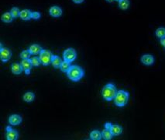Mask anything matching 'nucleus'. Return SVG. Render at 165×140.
Masks as SVG:
<instances>
[{"label":"nucleus","mask_w":165,"mask_h":140,"mask_svg":"<svg viewBox=\"0 0 165 140\" xmlns=\"http://www.w3.org/2000/svg\"><path fill=\"white\" fill-rule=\"evenodd\" d=\"M84 75H85V72L83 69L77 65L71 66V68L67 72V76L68 79L73 82H78L80 79L83 78Z\"/></svg>","instance_id":"obj_1"},{"label":"nucleus","mask_w":165,"mask_h":140,"mask_svg":"<svg viewBox=\"0 0 165 140\" xmlns=\"http://www.w3.org/2000/svg\"><path fill=\"white\" fill-rule=\"evenodd\" d=\"M116 93H117V90L116 86L112 82L107 83L102 90V97L106 101H113Z\"/></svg>","instance_id":"obj_2"},{"label":"nucleus","mask_w":165,"mask_h":140,"mask_svg":"<svg viewBox=\"0 0 165 140\" xmlns=\"http://www.w3.org/2000/svg\"><path fill=\"white\" fill-rule=\"evenodd\" d=\"M129 98H130V94L128 92L120 90L117 91V93L113 101H114L116 106L119 107H123L128 103Z\"/></svg>","instance_id":"obj_3"},{"label":"nucleus","mask_w":165,"mask_h":140,"mask_svg":"<svg viewBox=\"0 0 165 140\" xmlns=\"http://www.w3.org/2000/svg\"><path fill=\"white\" fill-rule=\"evenodd\" d=\"M53 56L54 55L51 53L50 51L46 49H43L42 50V52L39 55V58L41 59V64L44 66H49L50 64H51Z\"/></svg>","instance_id":"obj_4"},{"label":"nucleus","mask_w":165,"mask_h":140,"mask_svg":"<svg viewBox=\"0 0 165 140\" xmlns=\"http://www.w3.org/2000/svg\"><path fill=\"white\" fill-rule=\"evenodd\" d=\"M77 58V52L75 49L69 47L64 50L63 52V58L64 61H67L68 62H72Z\"/></svg>","instance_id":"obj_5"},{"label":"nucleus","mask_w":165,"mask_h":140,"mask_svg":"<svg viewBox=\"0 0 165 140\" xmlns=\"http://www.w3.org/2000/svg\"><path fill=\"white\" fill-rule=\"evenodd\" d=\"M12 57V52L8 47H3L1 44L0 47V58L2 62H8Z\"/></svg>","instance_id":"obj_6"},{"label":"nucleus","mask_w":165,"mask_h":140,"mask_svg":"<svg viewBox=\"0 0 165 140\" xmlns=\"http://www.w3.org/2000/svg\"><path fill=\"white\" fill-rule=\"evenodd\" d=\"M6 139L17 140L19 138V132L16 129H12L10 126H7L6 128Z\"/></svg>","instance_id":"obj_7"},{"label":"nucleus","mask_w":165,"mask_h":140,"mask_svg":"<svg viewBox=\"0 0 165 140\" xmlns=\"http://www.w3.org/2000/svg\"><path fill=\"white\" fill-rule=\"evenodd\" d=\"M23 72L27 75H30L31 72V69L33 67V65L31 63L30 59H22L20 62Z\"/></svg>","instance_id":"obj_8"},{"label":"nucleus","mask_w":165,"mask_h":140,"mask_svg":"<svg viewBox=\"0 0 165 140\" xmlns=\"http://www.w3.org/2000/svg\"><path fill=\"white\" fill-rule=\"evenodd\" d=\"M49 14L51 15L52 17L54 18H58V17H61L63 14V11L61 9V7L57 6H51L49 9Z\"/></svg>","instance_id":"obj_9"},{"label":"nucleus","mask_w":165,"mask_h":140,"mask_svg":"<svg viewBox=\"0 0 165 140\" xmlns=\"http://www.w3.org/2000/svg\"><path fill=\"white\" fill-rule=\"evenodd\" d=\"M141 62L145 66H152L154 63V57L152 55L146 54L141 56Z\"/></svg>","instance_id":"obj_10"},{"label":"nucleus","mask_w":165,"mask_h":140,"mask_svg":"<svg viewBox=\"0 0 165 140\" xmlns=\"http://www.w3.org/2000/svg\"><path fill=\"white\" fill-rule=\"evenodd\" d=\"M22 117L19 114H12L9 117V123L11 125H18L22 122Z\"/></svg>","instance_id":"obj_11"},{"label":"nucleus","mask_w":165,"mask_h":140,"mask_svg":"<svg viewBox=\"0 0 165 140\" xmlns=\"http://www.w3.org/2000/svg\"><path fill=\"white\" fill-rule=\"evenodd\" d=\"M20 18L25 21L30 20L32 19V12L29 9H22L20 11Z\"/></svg>","instance_id":"obj_12"},{"label":"nucleus","mask_w":165,"mask_h":140,"mask_svg":"<svg viewBox=\"0 0 165 140\" xmlns=\"http://www.w3.org/2000/svg\"><path fill=\"white\" fill-rule=\"evenodd\" d=\"M11 71L14 75H20L22 73V66H21L20 63H13L11 66Z\"/></svg>","instance_id":"obj_13"},{"label":"nucleus","mask_w":165,"mask_h":140,"mask_svg":"<svg viewBox=\"0 0 165 140\" xmlns=\"http://www.w3.org/2000/svg\"><path fill=\"white\" fill-rule=\"evenodd\" d=\"M28 49L30 52L31 55H40V53L42 52L43 48L40 45H38V44H32V45L30 46Z\"/></svg>","instance_id":"obj_14"},{"label":"nucleus","mask_w":165,"mask_h":140,"mask_svg":"<svg viewBox=\"0 0 165 140\" xmlns=\"http://www.w3.org/2000/svg\"><path fill=\"white\" fill-rule=\"evenodd\" d=\"M1 20H2V22H4V23H11V22H12V20H14V18H13V17L12 16L10 12H6L2 15Z\"/></svg>","instance_id":"obj_15"},{"label":"nucleus","mask_w":165,"mask_h":140,"mask_svg":"<svg viewBox=\"0 0 165 140\" xmlns=\"http://www.w3.org/2000/svg\"><path fill=\"white\" fill-rule=\"evenodd\" d=\"M62 59L60 58L58 55H54L53 58H52V62H51V65L55 69H60L61 63H62Z\"/></svg>","instance_id":"obj_16"},{"label":"nucleus","mask_w":165,"mask_h":140,"mask_svg":"<svg viewBox=\"0 0 165 140\" xmlns=\"http://www.w3.org/2000/svg\"><path fill=\"white\" fill-rule=\"evenodd\" d=\"M23 101L25 102H27V103H31V102H33L35 99V94L33 93V92H31V91H28L27 93H25L24 95H23Z\"/></svg>","instance_id":"obj_17"},{"label":"nucleus","mask_w":165,"mask_h":140,"mask_svg":"<svg viewBox=\"0 0 165 140\" xmlns=\"http://www.w3.org/2000/svg\"><path fill=\"white\" fill-rule=\"evenodd\" d=\"M110 130H111L112 135L115 136H119V135L122 134V128L119 125H112V128Z\"/></svg>","instance_id":"obj_18"},{"label":"nucleus","mask_w":165,"mask_h":140,"mask_svg":"<svg viewBox=\"0 0 165 140\" xmlns=\"http://www.w3.org/2000/svg\"><path fill=\"white\" fill-rule=\"evenodd\" d=\"M90 139L92 140H100L102 139V132H100L98 130H93L90 133Z\"/></svg>","instance_id":"obj_19"},{"label":"nucleus","mask_w":165,"mask_h":140,"mask_svg":"<svg viewBox=\"0 0 165 140\" xmlns=\"http://www.w3.org/2000/svg\"><path fill=\"white\" fill-rule=\"evenodd\" d=\"M102 139L105 140L112 139V137L114 136L113 135H112L111 130L108 129V128H105V129L102 131Z\"/></svg>","instance_id":"obj_20"},{"label":"nucleus","mask_w":165,"mask_h":140,"mask_svg":"<svg viewBox=\"0 0 165 140\" xmlns=\"http://www.w3.org/2000/svg\"><path fill=\"white\" fill-rule=\"evenodd\" d=\"M70 63L71 62H67V61H64V60L63 62H62V63H61V66H60V69H61V72H66L67 73V71L69 70V69L71 68V65H70Z\"/></svg>","instance_id":"obj_21"},{"label":"nucleus","mask_w":165,"mask_h":140,"mask_svg":"<svg viewBox=\"0 0 165 140\" xmlns=\"http://www.w3.org/2000/svg\"><path fill=\"white\" fill-rule=\"evenodd\" d=\"M119 3V7L122 10H127L130 6V1L129 0H120Z\"/></svg>","instance_id":"obj_22"},{"label":"nucleus","mask_w":165,"mask_h":140,"mask_svg":"<svg viewBox=\"0 0 165 140\" xmlns=\"http://www.w3.org/2000/svg\"><path fill=\"white\" fill-rule=\"evenodd\" d=\"M155 35L157 36V37L158 38H162V37H165V27H159V28H157L155 31Z\"/></svg>","instance_id":"obj_23"},{"label":"nucleus","mask_w":165,"mask_h":140,"mask_svg":"<svg viewBox=\"0 0 165 140\" xmlns=\"http://www.w3.org/2000/svg\"><path fill=\"white\" fill-rule=\"evenodd\" d=\"M30 56L31 53L29 51V49L24 50V51H22L20 53V58H22V59H30Z\"/></svg>","instance_id":"obj_24"},{"label":"nucleus","mask_w":165,"mask_h":140,"mask_svg":"<svg viewBox=\"0 0 165 140\" xmlns=\"http://www.w3.org/2000/svg\"><path fill=\"white\" fill-rule=\"evenodd\" d=\"M10 12H11V14H12V17H13V18L16 19V18H17V17H20V10L19 8H17V7H12V8L11 9Z\"/></svg>","instance_id":"obj_25"},{"label":"nucleus","mask_w":165,"mask_h":140,"mask_svg":"<svg viewBox=\"0 0 165 140\" xmlns=\"http://www.w3.org/2000/svg\"><path fill=\"white\" fill-rule=\"evenodd\" d=\"M30 61L33 66H34V67H37L41 64V59L39 57H33V58H30Z\"/></svg>","instance_id":"obj_26"},{"label":"nucleus","mask_w":165,"mask_h":140,"mask_svg":"<svg viewBox=\"0 0 165 140\" xmlns=\"http://www.w3.org/2000/svg\"><path fill=\"white\" fill-rule=\"evenodd\" d=\"M40 18H41V13H40V12H37V11L32 12V19H33V20H39Z\"/></svg>","instance_id":"obj_27"},{"label":"nucleus","mask_w":165,"mask_h":140,"mask_svg":"<svg viewBox=\"0 0 165 140\" xmlns=\"http://www.w3.org/2000/svg\"><path fill=\"white\" fill-rule=\"evenodd\" d=\"M112 124L111 123V122H106V123L105 124V128L111 129V128H112Z\"/></svg>","instance_id":"obj_28"},{"label":"nucleus","mask_w":165,"mask_h":140,"mask_svg":"<svg viewBox=\"0 0 165 140\" xmlns=\"http://www.w3.org/2000/svg\"><path fill=\"white\" fill-rule=\"evenodd\" d=\"M160 43L164 47H165V37H162L160 39Z\"/></svg>","instance_id":"obj_29"},{"label":"nucleus","mask_w":165,"mask_h":140,"mask_svg":"<svg viewBox=\"0 0 165 140\" xmlns=\"http://www.w3.org/2000/svg\"><path fill=\"white\" fill-rule=\"evenodd\" d=\"M84 1L85 0H72V2L74 3H76V4H81L82 2H84Z\"/></svg>","instance_id":"obj_30"},{"label":"nucleus","mask_w":165,"mask_h":140,"mask_svg":"<svg viewBox=\"0 0 165 140\" xmlns=\"http://www.w3.org/2000/svg\"><path fill=\"white\" fill-rule=\"evenodd\" d=\"M106 2H114V0H106Z\"/></svg>","instance_id":"obj_31"},{"label":"nucleus","mask_w":165,"mask_h":140,"mask_svg":"<svg viewBox=\"0 0 165 140\" xmlns=\"http://www.w3.org/2000/svg\"><path fill=\"white\" fill-rule=\"evenodd\" d=\"M115 2H119V1H120V0H114Z\"/></svg>","instance_id":"obj_32"}]
</instances>
